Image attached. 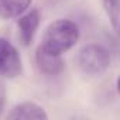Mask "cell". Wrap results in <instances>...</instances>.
Wrapping results in <instances>:
<instances>
[{
    "label": "cell",
    "instance_id": "obj_1",
    "mask_svg": "<svg viewBox=\"0 0 120 120\" xmlns=\"http://www.w3.org/2000/svg\"><path fill=\"white\" fill-rule=\"evenodd\" d=\"M79 40V27L72 20L59 19L52 21L44 35L40 49L52 56H61L69 51Z\"/></svg>",
    "mask_w": 120,
    "mask_h": 120
},
{
    "label": "cell",
    "instance_id": "obj_2",
    "mask_svg": "<svg viewBox=\"0 0 120 120\" xmlns=\"http://www.w3.org/2000/svg\"><path fill=\"white\" fill-rule=\"evenodd\" d=\"M110 52L100 44H88L78 54V65L86 75H102L110 65Z\"/></svg>",
    "mask_w": 120,
    "mask_h": 120
},
{
    "label": "cell",
    "instance_id": "obj_3",
    "mask_svg": "<svg viewBox=\"0 0 120 120\" xmlns=\"http://www.w3.org/2000/svg\"><path fill=\"white\" fill-rule=\"evenodd\" d=\"M21 71L23 64L19 51L9 40L0 37V74L7 78H16Z\"/></svg>",
    "mask_w": 120,
    "mask_h": 120
},
{
    "label": "cell",
    "instance_id": "obj_4",
    "mask_svg": "<svg viewBox=\"0 0 120 120\" xmlns=\"http://www.w3.org/2000/svg\"><path fill=\"white\" fill-rule=\"evenodd\" d=\"M40 11L37 9L33 10H27L24 14L20 16L19 19V33H20V40L23 42V45L28 47L33 40L34 35L37 33V28L40 26Z\"/></svg>",
    "mask_w": 120,
    "mask_h": 120
},
{
    "label": "cell",
    "instance_id": "obj_5",
    "mask_svg": "<svg viewBox=\"0 0 120 120\" xmlns=\"http://www.w3.org/2000/svg\"><path fill=\"white\" fill-rule=\"evenodd\" d=\"M9 120H47V112L35 102H21L7 114Z\"/></svg>",
    "mask_w": 120,
    "mask_h": 120
},
{
    "label": "cell",
    "instance_id": "obj_6",
    "mask_svg": "<svg viewBox=\"0 0 120 120\" xmlns=\"http://www.w3.org/2000/svg\"><path fill=\"white\" fill-rule=\"evenodd\" d=\"M33 0H0V17L17 19L31 7Z\"/></svg>",
    "mask_w": 120,
    "mask_h": 120
},
{
    "label": "cell",
    "instance_id": "obj_7",
    "mask_svg": "<svg viewBox=\"0 0 120 120\" xmlns=\"http://www.w3.org/2000/svg\"><path fill=\"white\" fill-rule=\"evenodd\" d=\"M37 62H38V67L42 72L45 74H58L59 71L62 69V61H61V56H52V55H48L45 52H42L40 48H38V52H37Z\"/></svg>",
    "mask_w": 120,
    "mask_h": 120
},
{
    "label": "cell",
    "instance_id": "obj_8",
    "mask_svg": "<svg viewBox=\"0 0 120 120\" xmlns=\"http://www.w3.org/2000/svg\"><path fill=\"white\" fill-rule=\"evenodd\" d=\"M105 11L113 26V30H119V21H120V0H103Z\"/></svg>",
    "mask_w": 120,
    "mask_h": 120
},
{
    "label": "cell",
    "instance_id": "obj_9",
    "mask_svg": "<svg viewBox=\"0 0 120 120\" xmlns=\"http://www.w3.org/2000/svg\"><path fill=\"white\" fill-rule=\"evenodd\" d=\"M3 106H4V89H3V85L0 83V113L3 110Z\"/></svg>",
    "mask_w": 120,
    "mask_h": 120
}]
</instances>
